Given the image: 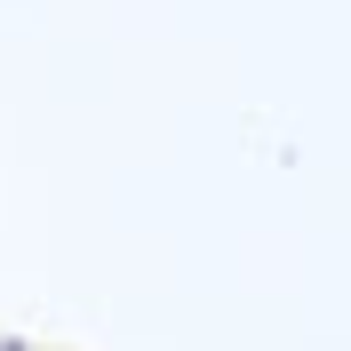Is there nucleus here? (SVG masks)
Masks as SVG:
<instances>
[{
    "label": "nucleus",
    "instance_id": "1",
    "mask_svg": "<svg viewBox=\"0 0 351 351\" xmlns=\"http://www.w3.org/2000/svg\"><path fill=\"white\" fill-rule=\"evenodd\" d=\"M0 351H40V343H24V335H0Z\"/></svg>",
    "mask_w": 351,
    "mask_h": 351
}]
</instances>
